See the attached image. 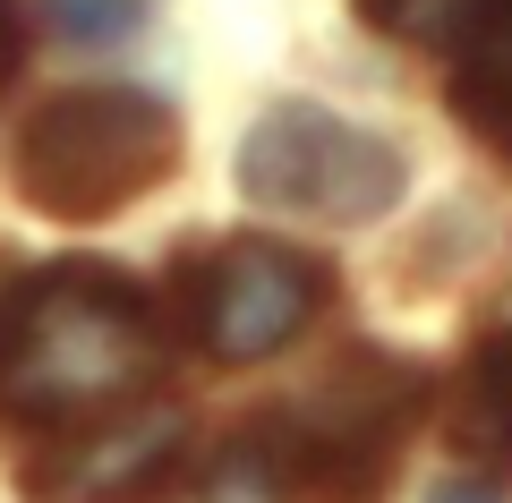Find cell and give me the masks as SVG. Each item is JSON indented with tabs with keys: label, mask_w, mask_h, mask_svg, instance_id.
<instances>
[{
	"label": "cell",
	"mask_w": 512,
	"mask_h": 503,
	"mask_svg": "<svg viewBox=\"0 0 512 503\" xmlns=\"http://www.w3.org/2000/svg\"><path fill=\"white\" fill-rule=\"evenodd\" d=\"M444 444L478 469H512V324L478 333L444 401Z\"/></svg>",
	"instance_id": "ba28073f"
},
{
	"label": "cell",
	"mask_w": 512,
	"mask_h": 503,
	"mask_svg": "<svg viewBox=\"0 0 512 503\" xmlns=\"http://www.w3.org/2000/svg\"><path fill=\"white\" fill-rule=\"evenodd\" d=\"M444 52H453V120L512 154V0H478Z\"/></svg>",
	"instance_id": "52a82bcc"
},
{
	"label": "cell",
	"mask_w": 512,
	"mask_h": 503,
	"mask_svg": "<svg viewBox=\"0 0 512 503\" xmlns=\"http://www.w3.org/2000/svg\"><path fill=\"white\" fill-rule=\"evenodd\" d=\"M137 18H146L137 0H52V26L69 43H120Z\"/></svg>",
	"instance_id": "8fae6325"
},
{
	"label": "cell",
	"mask_w": 512,
	"mask_h": 503,
	"mask_svg": "<svg viewBox=\"0 0 512 503\" xmlns=\"http://www.w3.org/2000/svg\"><path fill=\"white\" fill-rule=\"evenodd\" d=\"M171 162H180V120H171L163 94L69 86L18 128L9 180L52 222H103L120 205H137L146 188H163Z\"/></svg>",
	"instance_id": "7a4b0ae2"
},
{
	"label": "cell",
	"mask_w": 512,
	"mask_h": 503,
	"mask_svg": "<svg viewBox=\"0 0 512 503\" xmlns=\"http://www.w3.org/2000/svg\"><path fill=\"white\" fill-rule=\"evenodd\" d=\"M26 77V18H18V0H0V94Z\"/></svg>",
	"instance_id": "7c38bea8"
},
{
	"label": "cell",
	"mask_w": 512,
	"mask_h": 503,
	"mask_svg": "<svg viewBox=\"0 0 512 503\" xmlns=\"http://www.w3.org/2000/svg\"><path fill=\"white\" fill-rule=\"evenodd\" d=\"M180 418L171 410H111V418H86V427H69V444L52 452V461L35 469L43 503H137L154 495V486L171 478V461H180Z\"/></svg>",
	"instance_id": "8992f818"
},
{
	"label": "cell",
	"mask_w": 512,
	"mask_h": 503,
	"mask_svg": "<svg viewBox=\"0 0 512 503\" xmlns=\"http://www.w3.org/2000/svg\"><path fill=\"white\" fill-rule=\"evenodd\" d=\"M427 503H495V495H487V486H470V478H461V486H436Z\"/></svg>",
	"instance_id": "4fadbf2b"
},
{
	"label": "cell",
	"mask_w": 512,
	"mask_h": 503,
	"mask_svg": "<svg viewBox=\"0 0 512 503\" xmlns=\"http://www.w3.org/2000/svg\"><path fill=\"white\" fill-rule=\"evenodd\" d=\"M0 273H9V248H0Z\"/></svg>",
	"instance_id": "5bb4252c"
},
{
	"label": "cell",
	"mask_w": 512,
	"mask_h": 503,
	"mask_svg": "<svg viewBox=\"0 0 512 503\" xmlns=\"http://www.w3.org/2000/svg\"><path fill=\"white\" fill-rule=\"evenodd\" d=\"M308 495V478H299L291 444H282V427L265 418V427L231 435V444L205 461V503H291Z\"/></svg>",
	"instance_id": "9c48e42d"
},
{
	"label": "cell",
	"mask_w": 512,
	"mask_h": 503,
	"mask_svg": "<svg viewBox=\"0 0 512 503\" xmlns=\"http://www.w3.org/2000/svg\"><path fill=\"white\" fill-rule=\"evenodd\" d=\"M470 9L478 0H359V18L376 35H402V43H453Z\"/></svg>",
	"instance_id": "30bf717a"
},
{
	"label": "cell",
	"mask_w": 512,
	"mask_h": 503,
	"mask_svg": "<svg viewBox=\"0 0 512 503\" xmlns=\"http://www.w3.org/2000/svg\"><path fill=\"white\" fill-rule=\"evenodd\" d=\"M402 154L376 128L342 120L325 103H274L239 145V188L265 214H308V222H376L402 197Z\"/></svg>",
	"instance_id": "3957f363"
},
{
	"label": "cell",
	"mask_w": 512,
	"mask_h": 503,
	"mask_svg": "<svg viewBox=\"0 0 512 503\" xmlns=\"http://www.w3.org/2000/svg\"><path fill=\"white\" fill-rule=\"evenodd\" d=\"M163 324L154 299L103 256L43 265L0 290V418L18 427H86L154 384Z\"/></svg>",
	"instance_id": "6da1fadb"
},
{
	"label": "cell",
	"mask_w": 512,
	"mask_h": 503,
	"mask_svg": "<svg viewBox=\"0 0 512 503\" xmlns=\"http://www.w3.org/2000/svg\"><path fill=\"white\" fill-rule=\"evenodd\" d=\"M325 307V265L282 239H214L205 256H188V282H180V324L188 342L222 367H248V359H274L282 342L308 333V316Z\"/></svg>",
	"instance_id": "5b68a950"
},
{
	"label": "cell",
	"mask_w": 512,
	"mask_h": 503,
	"mask_svg": "<svg viewBox=\"0 0 512 503\" xmlns=\"http://www.w3.org/2000/svg\"><path fill=\"white\" fill-rule=\"evenodd\" d=\"M419 401H427L419 367L393 359V350H376V342H359V350H342V367H325L291 410H265V418L282 427V444H291V461H299L308 486H376L384 469H393V452H402Z\"/></svg>",
	"instance_id": "277c9868"
}]
</instances>
